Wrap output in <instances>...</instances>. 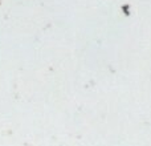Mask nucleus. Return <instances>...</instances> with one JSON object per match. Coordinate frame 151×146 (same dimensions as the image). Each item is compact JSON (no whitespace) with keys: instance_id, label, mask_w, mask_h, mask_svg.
<instances>
[]
</instances>
